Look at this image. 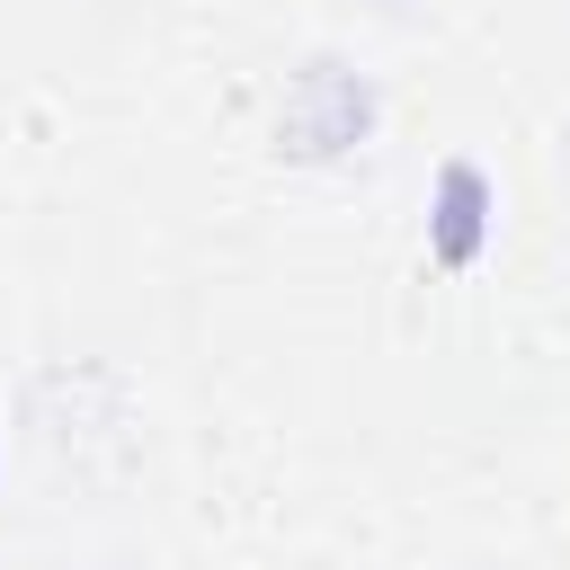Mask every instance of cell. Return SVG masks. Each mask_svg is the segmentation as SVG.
I'll return each instance as SVG.
<instances>
[{
    "label": "cell",
    "mask_w": 570,
    "mask_h": 570,
    "mask_svg": "<svg viewBox=\"0 0 570 570\" xmlns=\"http://www.w3.org/2000/svg\"><path fill=\"white\" fill-rule=\"evenodd\" d=\"M481 240H490V178L472 160H445L436 169V205H428V249L445 267H472Z\"/></svg>",
    "instance_id": "2"
},
{
    "label": "cell",
    "mask_w": 570,
    "mask_h": 570,
    "mask_svg": "<svg viewBox=\"0 0 570 570\" xmlns=\"http://www.w3.org/2000/svg\"><path fill=\"white\" fill-rule=\"evenodd\" d=\"M365 116H374V89H365L347 62H312V71L294 80V98H285V151L330 160V151H347V142L365 134Z\"/></svg>",
    "instance_id": "1"
}]
</instances>
